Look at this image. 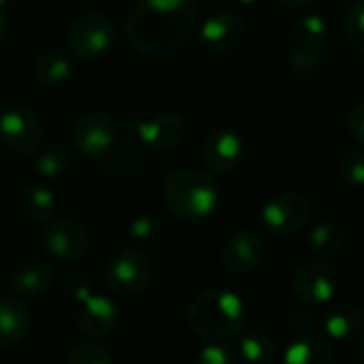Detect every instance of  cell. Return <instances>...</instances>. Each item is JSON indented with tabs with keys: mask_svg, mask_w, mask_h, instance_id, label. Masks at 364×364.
I'll use <instances>...</instances> for the list:
<instances>
[{
	"mask_svg": "<svg viewBox=\"0 0 364 364\" xmlns=\"http://www.w3.org/2000/svg\"><path fill=\"white\" fill-rule=\"evenodd\" d=\"M32 328V311L19 296L0 299V350L19 346Z\"/></svg>",
	"mask_w": 364,
	"mask_h": 364,
	"instance_id": "2e32d148",
	"label": "cell"
},
{
	"mask_svg": "<svg viewBox=\"0 0 364 364\" xmlns=\"http://www.w3.org/2000/svg\"><path fill=\"white\" fill-rule=\"evenodd\" d=\"M194 364H241V358L237 354V348L224 341H218V343H209L207 348H203Z\"/></svg>",
	"mask_w": 364,
	"mask_h": 364,
	"instance_id": "1f68e13d",
	"label": "cell"
},
{
	"mask_svg": "<svg viewBox=\"0 0 364 364\" xmlns=\"http://www.w3.org/2000/svg\"><path fill=\"white\" fill-rule=\"evenodd\" d=\"M151 273L154 267L149 256L136 247H126L117 252L107 264V284L113 294L132 299L149 286Z\"/></svg>",
	"mask_w": 364,
	"mask_h": 364,
	"instance_id": "8992f818",
	"label": "cell"
},
{
	"mask_svg": "<svg viewBox=\"0 0 364 364\" xmlns=\"http://www.w3.org/2000/svg\"><path fill=\"white\" fill-rule=\"evenodd\" d=\"M245 36V21L235 11H218L209 15L198 32L200 47L207 53L224 55L239 47Z\"/></svg>",
	"mask_w": 364,
	"mask_h": 364,
	"instance_id": "7c38bea8",
	"label": "cell"
},
{
	"mask_svg": "<svg viewBox=\"0 0 364 364\" xmlns=\"http://www.w3.org/2000/svg\"><path fill=\"white\" fill-rule=\"evenodd\" d=\"M113 38H115L113 21L100 11H90L73 19L66 34V45L75 58L92 60L107 53L113 45Z\"/></svg>",
	"mask_w": 364,
	"mask_h": 364,
	"instance_id": "277c9868",
	"label": "cell"
},
{
	"mask_svg": "<svg viewBox=\"0 0 364 364\" xmlns=\"http://www.w3.org/2000/svg\"><path fill=\"white\" fill-rule=\"evenodd\" d=\"M363 328V309L350 301L333 305L322 318V331L333 341H352V339L360 337Z\"/></svg>",
	"mask_w": 364,
	"mask_h": 364,
	"instance_id": "e0dca14e",
	"label": "cell"
},
{
	"mask_svg": "<svg viewBox=\"0 0 364 364\" xmlns=\"http://www.w3.org/2000/svg\"><path fill=\"white\" fill-rule=\"evenodd\" d=\"M62 290H64V294H66L68 299L77 301L79 305H81L90 294H94L90 282H87L85 275H81V273H68V275L62 279Z\"/></svg>",
	"mask_w": 364,
	"mask_h": 364,
	"instance_id": "d6a6232c",
	"label": "cell"
},
{
	"mask_svg": "<svg viewBox=\"0 0 364 364\" xmlns=\"http://www.w3.org/2000/svg\"><path fill=\"white\" fill-rule=\"evenodd\" d=\"M162 200L168 211L186 224H203L211 220L222 203L215 177L198 168H175L162 179Z\"/></svg>",
	"mask_w": 364,
	"mask_h": 364,
	"instance_id": "7a4b0ae2",
	"label": "cell"
},
{
	"mask_svg": "<svg viewBox=\"0 0 364 364\" xmlns=\"http://www.w3.org/2000/svg\"><path fill=\"white\" fill-rule=\"evenodd\" d=\"M117 141V126L111 115L102 111L83 113L73 126V145L75 151L85 158L105 156Z\"/></svg>",
	"mask_w": 364,
	"mask_h": 364,
	"instance_id": "9c48e42d",
	"label": "cell"
},
{
	"mask_svg": "<svg viewBox=\"0 0 364 364\" xmlns=\"http://www.w3.org/2000/svg\"><path fill=\"white\" fill-rule=\"evenodd\" d=\"M117 322H119V309L109 296L94 292L81 303L77 326L92 341L111 337L113 331L117 328Z\"/></svg>",
	"mask_w": 364,
	"mask_h": 364,
	"instance_id": "9a60e30c",
	"label": "cell"
},
{
	"mask_svg": "<svg viewBox=\"0 0 364 364\" xmlns=\"http://www.w3.org/2000/svg\"><path fill=\"white\" fill-rule=\"evenodd\" d=\"M284 364H337V356L331 343L314 333L294 337L284 352Z\"/></svg>",
	"mask_w": 364,
	"mask_h": 364,
	"instance_id": "ffe728a7",
	"label": "cell"
},
{
	"mask_svg": "<svg viewBox=\"0 0 364 364\" xmlns=\"http://www.w3.org/2000/svg\"><path fill=\"white\" fill-rule=\"evenodd\" d=\"M324 64H326L324 49H309V47H296V45H290L288 49V66L299 77H314L322 73Z\"/></svg>",
	"mask_w": 364,
	"mask_h": 364,
	"instance_id": "4316f807",
	"label": "cell"
},
{
	"mask_svg": "<svg viewBox=\"0 0 364 364\" xmlns=\"http://www.w3.org/2000/svg\"><path fill=\"white\" fill-rule=\"evenodd\" d=\"M188 134V126L181 115L162 113L156 117L139 119L136 122V136L154 154H164L183 143Z\"/></svg>",
	"mask_w": 364,
	"mask_h": 364,
	"instance_id": "5bb4252c",
	"label": "cell"
},
{
	"mask_svg": "<svg viewBox=\"0 0 364 364\" xmlns=\"http://www.w3.org/2000/svg\"><path fill=\"white\" fill-rule=\"evenodd\" d=\"M41 243L49 258L64 262V264H73V262H79L87 254L90 235L81 224L73 220H64V222L49 224L47 230L43 232Z\"/></svg>",
	"mask_w": 364,
	"mask_h": 364,
	"instance_id": "30bf717a",
	"label": "cell"
},
{
	"mask_svg": "<svg viewBox=\"0 0 364 364\" xmlns=\"http://www.w3.org/2000/svg\"><path fill=\"white\" fill-rule=\"evenodd\" d=\"M288 326L294 333V337H305V335H314L316 322H314V318H311V314L307 309H296V311L290 314Z\"/></svg>",
	"mask_w": 364,
	"mask_h": 364,
	"instance_id": "e575fe53",
	"label": "cell"
},
{
	"mask_svg": "<svg viewBox=\"0 0 364 364\" xmlns=\"http://www.w3.org/2000/svg\"><path fill=\"white\" fill-rule=\"evenodd\" d=\"M237 354L241 363L245 364H271L277 354V348L267 331L243 328L237 337Z\"/></svg>",
	"mask_w": 364,
	"mask_h": 364,
	"instance_id": "7402d4cb",
	"label": "cell"
},
{
	"mask_svg": "<svg viewBox=\"0 0 364 364\" xmlns=\"http://www.w3.org/2000/svg\"><path fill=\"white\" fill-rule=\"evenodd\" d=\"M337 271L328 260L305 262L292 277V294L307 307L331 303L337 292Z\"/></svg>",
	"mask_w": 364,
	"mask_h": 364,
	"instance_id": "ba28073f",
	"label": "cell"
},
{
	"mask_svg": "<svg viewBox=\"0 0 364 364\" xmlns=\"http://www.w3.org/2000/svg\"><path fill=\"white\" fill-rule=\"evenodd\" d=\"M309 247L318 260H333L343 247V232L335 222L322 220L309 230Z\"/></svg>",
	"mask_w": 364,
	"mask_h": 364,
	"instance_id": "d4e9b609",
	"label": "cell"
},
{
	"mask_svg": "<svg viewBox=\"0 0 364 364\" xmlns=\"http://www.w3.org/2000/svg\"><path fill=\"white\" fill-rule=\"evenodd\" d=\"M346 38L356 53H364V0H354L348 6Z\"/></svg>",
	"mask_w": 364,
	"mask_h": 364,
	"instance_id": "83f0119b",
	"label": "cell"
},
{
	"mask_svg": "<svg viewBox=\"0 0 364 364\" xmlns=\"http://www.w3.org/2000/svg\"><path fill=\"white\" fill-rule=\"evenodd\" d=\"M314 2H318V0H277V4H282L286 9H305Z\"/></svg>",
	"mask_w": 364,
	"mask_h": 364,
	"instance_id": "8d00e7d4",
	"label": "cell"
},
{
	"mask_svg": "<svg viewBox=\"0 0 364 364\" xmlns=\"http://www.w3.org/2000/svg\"><path fill=\"white\" fill-rule=\"evenodd\" d=\"M339 173L343 177L346 183L360 188L364 183V151L360 147H354L350 151L343 154L341 162H339Z\"/></svg>",
	"mask_w": 364,
	"mask_h": 364,
	"instance_id": "4dcf8cb0",
	"label": "cell"
},
{
	"mask_svg": "<svg viewBox=\"0 0 364 364\" xmlns=\"http://www.w3.org/2000/svg\"><path fill=\"white\" fill-rule=\"evenodd\" d=\"M346 126H348L350 136L356 141V145H358V147L364 145V105L363 102H356V105L350 109L348 119H346Z\"/></svg>",
	"mask_w": 364,
	"mask_h": 364,
	"instance_id": "836d02e7",
	"label": "cell"
},
{
	"mask_svg": "<svg viewBox=\"0 0 364 364\" xmlns=\"http://www.w3.org/2000/svg\"><path fill=\"white\" fill-rule=\"evenodd\" d=\"M264 252L267 247L262 235L258 230L245 228L228 237V241L222 245L220 260L224 271H228L230 275H247L262 264Z\"/></svg>",
	"mask_w": 364,
	"mask_h": 364,
	"instance_id": "8fae6325",
	"label": "cell"
},
{
	"mask_svg": "<svg viewBox=\"0 0 364 364\" xmlns=\"http://www.w3.org/2000/svg\"><path fill=\"white\" fill-rule=\"evenodd\" d=\"M53 282V271L41 260H28L19 264L11 275V290L19 299H36L49 290Z\"/></svg>",
	"mask_w": 364,
	"mask_h": 364,
	"instance_id": "d6986e66",
	"label": "cell"
},
{
	"mask_svg": "<svg viewBox=\"0 0 364 364\" xmlns=\"http://www.w3.org/2000/svg\"><path fill=\"white\" fill-rule=\"evenodd\" d=\"M235 2H239V4H243V6H254V4H258L260 0H235Z\"/></svg>",
	"mask_w": 364,
	"mask_h": 364,
	"instance_id": "ab89813d",
	"label": "cell"
},
{
	"mask_svg": "<svg viewBox=\"0 0 364 364\" xmlns=\"http://www.w3.org/2000/svg\"><path fill=\"white\" fill-rule=\"evenodd\" d=\"M58 209L55 194L45 186H28L21 194V213L34 224L51 222Z\"/></svg>",
	"mask_w": 364,
	"mask_h": 364,
	"instance_id": "603a6c76",
	"label": "cell"
},
{
	"mask_svg": "<svg viewBox=\"0 0 364 364\" xmlns=\"http://www.w3.org/2000/svg\"><path fill=\"white\" fill-rule=\"evenodd\" d=\"M19 0H0V9L4 11V9H11V6H15Z\"/></svg>",
	"mask_w": 364,
	"mask_h": 364,
	"instance_id": "f35d334b",
	"label": "cell"
},
{
	"mask_svg": "<svg viewBox=\"0 0 364 364\" xmlns=\"http://www.w3.org/2000/svg\"><path fill=\"white\" fill-rule=\"evenodd\" d=\"M6 32H9V19H6L4 11L0 9V41L6 36Z\"/></svg>",
	"mask_w": 364,
	"mask_h": 364,
	"instance_id": "74e56055",
	"label": "cell"
},
{
	"mask_svg": "<svg viewBox=\"0 0 364 364\" xmlns=\"http://www.w3.org/2000/svg\"><path fill=\"white\" fill-rule=\"evenodd\" d=\"M245 318L247 309L243 299L230 290H205L186 309L190 331L209 341L237 339L245 328Z\"/></svg>",
	"mask_w": 364,
	"mask_h": 364,
	"instance_id": "3957f363",
	"label": "cell"
},
{
	"mask_svg": "<svg viewBox=\"0 0 364 364\" xmlns=\"http://www.w3.org/2000/svg\"><path fill=\"white\" fill-rule=\"evenodd\" d=\"M151 9H158V11H173L177 6H181L186 0H145Z\"/></svg>",
	"mask_w": 364,
	"mask_h": 364,
	"instance_id": "d590c367",
	"label": "cell"
},
{
	"mask_svg": "<svg viewBox=\"0 0 364 364\" xmlns=\"http://www.w3.org/2000/svg\"><path fill=\"white\" fill-rule=\"evenodd\" d=\"M162 235V220L154 213L136 215L128 226V237L134 243H151Z\"/></svg>",
	"mask_w": 364,
	"mask_h": 364,
	"instance_id": "f1b7e54d",
	"label": "cell"
},
{
	"mask_svg": "<svg viewBox=\"0 0 364 364\" xmlns=\"http://www.w3.org/2000/svg\"><path fill=\"white\" fill-rule=\"evenodd\" d=\"M34 79L43 87H60L73 77V60L60 49H47L34 60Z\"/></svg>",
	"mask_w": 364,
	"mask_h": 364,
	"instance_id": "44dd1931",
	"label": "cell"
},
{
	"mask_svg": "<svg viewBox=\"0 0 364 364\" xmlns=\"http://www.w3.org/2000/svg\"><path fill=\"white\" fill-rule=\"evenodd\" d=\"M196 4L186 0L173 11L151 9L145 0H139L126 19V36L130 45L143 55H171L186 47L196 28Z\"/></svg>",
	"mask_w": 364,
	"mask_h": 364,
	"instance_id": "6da1fadb",
	"label": "cell"
},
{
	"mask_svg": "<svg viewBox=\"0 0 364 364\" xmlns=\"http://www.w3.org/2000/svg\"><path fill=\"white\" fill-rule=\"evenodd\" d=\"M328 38V21L320 13H307L299 17L292 26V45L309 47V49H324Z\"/></svg>",
	"mask_w": 364,
	"mask_h": 364,
	"instance_id": "cb8c5ba5",
	"label": "cell"
},
{
	"mask_svg": "<svg viewBox=\"0 0 364 364\" xmlns=\"http://www.w3.org/2000/svg\"><path fill=\"white\" fill-rule=\"evenodd\" d=\"M34 171L45 177V179H58L64 177L68 166H70V156L64 147L60 145H47V147H38L34 154Z\"/></svg>",
	"mask_w": 364,
	"mask_h": 364,
	"instance_id": "484cf974",
	"label": "cell"
},
{
	"mask_svg": "<svg viewBox=\"0 0 364 364\" xmlns=\"http://www.w3.org/2000/svg\"><path fill=\"white\" fill-rule=\"evenodd\" d=\"M311 205L301 192H279L260 209L262 228L273 237H292L307 226Z\"/></svg>",
	"mask_w": 364,
	"mask_h": 364,
	"instance_id": "5b68a950",
	"label": "cell"
},
{
	"mask_svg": "<svg viewBox=\"0 0 364 364\" xmlns=\"http://www.w3.org/2000/svg\"><path fill=\"white\" fill-rule=\"evenodd\" d=\"M98 168L115 179H126V177H136L145 171V156L139 147H134L128 141H115L113 147L96 158Z\"/></svg>",
	"mask_w": 364,
	"mask_h": 364,
	"instance_id": "ac0fdd59",
	"label": "cell"
},
{
	"mask_svg": "<svg viewBox=\"0 0 364 364\" xmlns=\"http://www.w3.org/2000/svg\"><path fill=\"white\" fill-rule=\"evenodd\" d=\"M68 364H113V356L100 343H96V341L90 339V341L77 343L70 350Z\"/></svg>",
	"mask_w": 364,
	"mask_h": 364,
	"instance_id": "f546056e",
	"label": "cell"
},
{
	"mask_svg": "<svg viewBox=\"0 0 364 364\" xmlns=\"http://www.w3.org/2000/svg\"><path fill=\"white\" fill-rule=\"evenodd\" d=\"M245 156V143L232 128H215L203 143V158L211 173L228 175L239 168Z\"/></svg>",
	"mask_w": 364,
	"mask_h": 364,
	"instance_id": "4fadbf2b",
	"label": "cell"
},
{
	"mask_svg": "<svg viewBox=\"0 0 364 364\" xmlns=\"http://www.w3.org/2000/svg\"><path fill=\"white\" fill-rule=\"evenodd\" d=\"M0 141L17 156H32L43 141V124L26 107H6L0 113Z\"/></svg>",
	"mask_w": 364,
	"mask_h": 364,
	"instance_id": "52a82bcc",
	"label": "cell"
}]
</instances>
